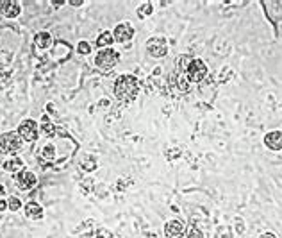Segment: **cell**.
<instances>
[{
  "label": "cell",
  "instance_id": "cell-1",
  "mask_svg": "<svg viewBox=\"0 0 282 238\" xmlns=\"http://www.w3.org/2000/svg\"><path fill=\"white\" fill-rule=\"evenodd\" d=\"M113 93L116 97V100H120L122 104L132 102L139 93L138 77H134L132 74H122V76H118L113 84Z\"/></svg>",
  "mask_w": 282,
  "mask_h": 238
},
{
  "label": "cell",
  "instance_id": "cell-2",
  "mask_svg": "<svg viewBox=\"0 0 282 238\" xmlns=\"http://www.w3.org/2000/svg\"><path fill=\"white\" fill-rule=\"evenodd\" d=\"M118 63H120V52L114 50L113 47L98 50L97 56H95V66L102 72H109Z\"/></svg>",
  "mask_w": 282,
  "mask_h": 238
},
{
  "label": "cell",
  "instance_id": "cell-3",
  "mask_svg": "<svg viewBox=\"0 0 282 238\" xmlns=\"http://www.w3.org/2000/svg\"><path fill=\"white\" fill-rule=\"evenodd\" d=\"M23 140L16 131H8L0 134V152L2 154H11L16 156V152L22 149Z\"/></svg>",
  "mask_w": 282,
  "mask_h": 238
},
{
  "label": "cell",
  "instance_id": "cell-4",
  "mask_svg": "<svg viewBox=\"0 0 282 238\" xmlns=\"http://www.w3.org/2000/svg\"><path fill=\"white\" fill-rule=\"evenodd\" d=\"M16 132L20 134L23 142H36L39 136V124L32 118H25V120L20 122Z\"/></svg>",
  "mask_w": 282,
  "mask_h": 238
},
{
  "label": "cell",
  "instance_id": "cell-5",
  "mask_svg": "<svg viewBox=\"0 0 282 238\" xmlns=\"http://www.w3.org/2000/svg\"><path fill=\"white\" fill-rule=\"evenodd\" d=\"M15 185L22 192H30L34 186L38 185V176L30 172V170H20L18 174H15Z\"/></svg>",
  "mask_w": 282,
  "mask_h": 238
},
{
  "label": "cell",
  "instance_id": "cell-6",
  "mask_svg": "<svg viewBox=\"0 0 282 238\" xmlns=\"http://www.w3.org/2000/svg\"><path fill=\"white\" fill-rule=\"evenodd\" d=\"M186 76H188L189 83H200L207 76V64L202 59H191L188 70H186Z\"/></svg>",
  "mask_w": 282,
  "mask_h": 238
},
{
  "label": "cell",
  "instance_id": "cell-7",
  "mask_svg": "<svg viewBox=\"0 0 282 238\" xmlns=\"http://www.w3.org/2000/svg\"><path fill=\"white\" fill-rule=\"evenodd\" d=\"M147 52L152 57H165L168 54V42L163 36H155L147 42Z\"/></svg>",
  "mask_w": 282,
  "mask_h": 238
},
{
  "label": "cell",
  "instance_id": "cell-8",
  "mask_svg": "<svg viewBox=\"0 0 282 238\" xmlns=\"http://www.w3.org/2000/svg\"><path fill=\"white\" fill-rule=\"evenodd\" d=\"M113 38H114V42L122 43V45H125L127 42H131V40L134 38V27L131 25V22L118 23L113 30Z\"/></svg>",
  "mask_w": 282,
  "mask_h": 238
},
{
  "label": "cell",
  "instance_id": "cell-9",
  "mask_svg": "<svg viewBox=\"0 0 282 238\" xmlns=\"http://www.w3.org/2000/svg\"><path fill=\"white\" fill-rule=\"evenodd\" d=\"M0 13L9 20H15L22 15V4L16 0H0Z\"/></svg>",
  "mask_w": 282,
  "mask_h": 238
},
{
  "label": "cell",
  "instance_id": "cell-10",
  "mask_svg": "<svg viewBox=\"0 0 282 238\" xmlns=\"http://www.w3.org/2000/svg\"><path fill=\"white\" fill-rule=\"evenodd\" d=\"M184 222H181V220H168V222L165 224V236L166 238H182V234H184Z\"/></svg>",
  "mask_w": 282,
  "mask_h": 238
},
{
  "label": "cell",
  "instance_id": "cell-11",
  "mask_svg": "<svg viewBox=\"0 0 282 238\" xmlns=\"http://www.w3.org/2000/svg\"><path fill=\"white\" fill-rule=\"evenodd\" d=\"M264 145L273 152L282 151V131H270L264 134Z\"/></svg>",
  "mask_w": 282,
  "mask_h": 238
},
{
  "label": "cell",
  "instance_id": "cell-12",
  "mask_svg": "<svg viewBox=\"0 0 282 238\" xmlns=\"http://www.w3.org/2000/svg\"><path fill=\"white\" fill-rule=\"evenodd\" d=\"M23 213H25V217L30 220H42L43 217H45L42 204L34 202V200H30V202H27L25 206H23Z\"/></svg>",
  "mask_w": 282,
  "mask_h": 238
},
{
  "label": "cell",
  "instance_id": "cell-13",
  "mask_svg": "<svg viewBox=\"0 0 282 238\" xmlns=\"http://www.w3.org/2000/svg\"><path fill=\"white\" fill-rule=\"evenodd\" d=\"M52 45H54V38L49 30H39V32H36V36H34V47H36V49L47 50Z\"/></svg>",
  "mask_w": 282,
  "mask_h": 238
},
{
  "label": "cell",
  "instance_id": "cell-14",
  "mask_svg": "<svg viewBox=\"0 0 282 238\" xmlns=\"http://www.w3.org/2000/svg\"><path fill=\"white\" fill-rule=\"evenodd\" d=\"M2 168H4L8 174H18L20 170H23V159L18 158V156H13V158L6 159Z\"/></svg>",
  "mask_w": 282,
  "mask_h": 238
},
{
  "label": "cell",
  "instance_id": "cell-15",
  "mask_svg": "<svg viewBox=\"0 0 282 238\" xmlns=\"http://www.w3.org/2000/svg\"><path fill=\"white\" fill-rule=\"evenodd\" d=\"M79 166L83 172H93V170H97V166H98V159L95 158L93 154H84L83 159L79 161Z\"/></svg>",
  "mask_w": 282,
  "mask_h": 238
},
{
  "label": "cell",
  "instance_id": "cell-16",
  "mask_svg": "<svg viewBox=\"0 0 282 238\" xmlns=\"http://www.w3.org/2000/svg\"><path fill=\"white\" fill-rule=\"evenodd\" d=\"M114 43V38H113V32L111 30H102L100 34H98L97 38V47L98 49H109L111 45Z\"/></svg>",
  "mask_w": 282,
  "mask_h": 238
},
{
  "label": "cell",
  "instance_id": "cell-17",
  "mask_svg": "<svg viewBox=\"0 0 282 238\" xmlns=\"http://www.w3.org/2000/svg\"><path fill=\"white\" fill-rule=\"evenodd\" d=\"M42 132H43L45 136H49V138L56 136V125L50 124L49 115H43V117H42Z\"/></svg>",
  "mask_w": 282,
  "mask_h": 238
},
{
  "label": "cell",
  "instance_id": "cell-18",
  "mask_svg": "<svg viewBox=\"0 0 282 238\" xmlns=\"http://www.w3.org/2000/svg\"><path fill=\"white\" fill-rule=\"evenodd\" d=\"M57 156V149L54 144H47L45 147L42 149V158L47 159V161H52V159H56Z\"/></svg>",
  "mask_w": 282,
  "mask_h": 238
},
{
  "label": "cell",
  "instance_id": "cell-19",
  "mask_svg": "<svg viewBox=\"0 0 282 238\" xmlns=\"http://www.w3.org/2000/svg\"><path fill=\"white\" fill-rule=\"evenodd\" d=\"M177 84H179V90H181V91H189V88H191V83H189V79H188V76H186V72L179 74Z\"/></svg>",
  "mask_w": 282,
  "mask_h": 238
},
{
  "label": "cell",
  "instance_id": "cell-20",
  "mask_svg": "<svg viewBox=\"0 0 282 238\" xmlns=\"http://www.w3.org/2000/svg\"><path fill=\"white\" fill-rule=\"evenodd\" d=\"M152 13H154V6H152L150 2H147V4H143V6H139V9H138L139 18H143V16H150Z\"/></svg>",
  "mask_w": 282,
  "mask_h": 238
},
{
  "label": "cell",
  "instance_id": "cell-21",
  "mask_svg": "<svg viewBox=\"0 0 282 238\" xmlns=\"http://www.w3.org/2000/svg\"><path fill=\"white\" fill-rule=\"evenodd\" d=\"M8 210H11V212H18V210H22V200L15 195L9 197L8 199Z\"/></svg>",
  "mask_w": 282,
  "mask_h": 238
},
{
  "label": "cell",
  "instance_id": "cell-22",
  "mask_svg": "<svg viewBox=\"0 0 282 238\" xmlns=\"http://www.w3.org/2000/svg\"><path fill=\"white\" fill-rule=\"evenodd\" d=\"M77 52H79L80 56H88V54L91 52V45L88 42H79L77 43Z\"/></svg>",
  "mask_w": 282,
  "mask_h": 238
},
{
  "label": "cell",
  "instance_id": "cell-23",
  "mask_svg": "<svg viewBox=\"0 0 282 238\" xmlns=\"http://www.w3.org/2000/svg\"><path fill=\"white\" fill-rule=\"evenodd\" d=\"M9 81H11V74H9V72H4V70L0 68V88H6V86H8Z\"/></svg>",
  "mask_w": 282,
  "mask_h": 238
},
{
  "label": "cell",
  "instance_id": "cell-24",
  "mask_svg": "<svg viewBox=\"0 0 282 238\" xmlns=\"http://www.w3.org/2000/svg\"><path fill=\"white\" fill-rule=\"evenodd\" d=\"M95 236H97V238H114L113 233H111L109 229H105V227H100V229H97Z\"/></svg>",
  "mask_w": 282,
  "mask_h": 238
},
{
  "label": "cell",
  "instance_id": "cell-25",
  "mask_svg": "<svg viewBox=\"0 0 282 238\" xmlns=\"http://www.w3.org/2000/svg\"><path fill=\"white\" fill-rule=\"evenodd\" d=\"M188 238H204V233L196 226H193L191 229H189V233H188Z\"/></svg>",
  "mask_w": 282,
  "mask_h": 238
},
{
  "label": "cell",
  "instance_id": "cell-26",
  "mask_svg": "<svg viewBox=\"0 0 282 238\" xmlns=\"http://www.w3.org/2000/svg\"><path fill=\"white\" fill-rule=\"evenodd\" d=\"M168 158H179V156H181V151H179V149H173V151H168Z\"/></svg>",
  "mask_w": 282,
  "mask_h": 238
},
{
  "label": "cell",
  "instance_id": "cell-27",
  "mask_svg": "<svg viewBox=\"0 0 282 238\" xmlns=\"http://www.w3.org/2000/svg\"><path fill=\"white\" fill-rule=\"evenodd\" d=\"M68 4L73 6V8H80V6H84V2H83V0H70Z\"/></svg>",
  "mask_w": 282,
  "mask_h": 238
},
{
  "label": "cell",
  "instance_id": "cell-28",
  "mask_svg": "<svg viewBox=\"0 0 282 238\" xmlns=\"http://www.w3.org/2000/svg\"><path fill=\"white\" fill-rule=\"evenodd\" d=\"M50 4L54 6V8H61V6H64V4H68V2H64V0H52Z\"/></svg>",
  "mask_w": 282,
  "mask_h": 238
},
{
  "label": "cell",
  "instance_id": "cell-29",
  "mask_svg": "<svg viewBox=\"0 0 282 238\" xmlns=\"http://www.w3.org/2000/svg\"><path fill=\"white\" fill-rule=\"evenodd\" d=\"M8 210V199H0V212Z\"/></svg>",
  "mask_w": 282,
  "mask_h": 238
},
{
  "label": "cell",
  "instance_id": "cell-30",
  "mask_svg": "<svg viewBox=\"0 0 282 238\" xmlns=\"http://www.w3.org/2000/svg\"><path fill=\"white\" fill-rule=\"evenodd\" d=\"M259 238H277V236H275L273 233H270V231H266V233H263V234H261Z\"/></svg>",
  "mask_w": 282,
  "mask_h": 238
},
{
  "label": "cell",
  "instance_id": "cell-31",
  "mask_svg": "<svg viewBox=\"0 0 282 238\" xmlns=\"http://www.w3.org/2000/svg\"><path fill=\"white\" fill-rule=\"evenodd\" d=\"M4 195H6V186L0 185V199H4Z\"/></svg>",
  "mask_w": 282,
  "mask_h": 238
},
{
  "label": "cell",
  "instance_id": "cell-32",
  "mask_svg": "<svg viewBox=\"0 0 282 238\" xmlns=\"http://www.w3.org/2000/svg\"><path fill=\"white\" fill-rule=\"evenodd\" d=\"M47 110H49V113H54V104L49 102V104H47Z\"/></svg>",
  "mask_w": 282,
  "mask_h": 238
}]
</instances>
